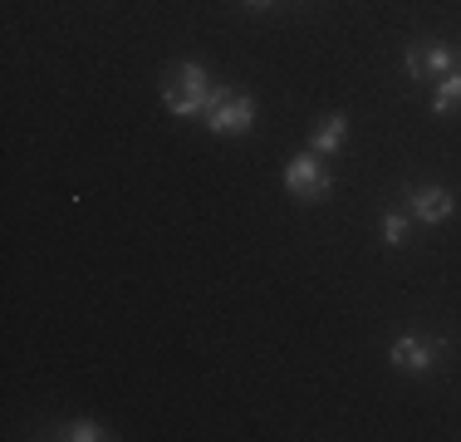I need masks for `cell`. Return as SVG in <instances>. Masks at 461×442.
<instances>
[{"label":"cell","mask_w":461,"mask_h":442,"mask_svg":"<svg viewBox=\"0 0 461 442\" xmlns=\"http://www.w3.org/2000/svg\"><path fill=\"white\" fill-rule=\"evenodd\" d=\"M226 94H230V88H221V84L206 79L202 64H177V69H172V79H167V88H162V98H167V108H172L177 118L212 114V108L221 104Z\"/></svg>","instance_id":"6da1fadb"},{"label":"cell","mask_w":461,"mask_h":442,"mask_svg":"<svg viewBox=\"0 0 461 442\" xmlns=\"http://www.w3.org/2000/svg\"><path fill=\"white\" fill-rule=\"evenodd\" d=\"M285 187H290V197H300V202H320V197H329L334 177L320 168V152H300V158H290V168H285Z\"/></svg>","instance_id":"7a4b0ae2"},{"label":"cell","mask_w":461,"mask_h":442,"mask_svg":"<svg viewBox=\"0 0 461 442\" xmlns=\"http://www.w3.org/2000/svg\"><path fill=\"white\" fill-rule=\"evenodd\" d=\"M250 124H256V98L250 94H226L221 104L206 114V128L221 133V138H236V133H250Z\"/></svg>","instance_id":"3957f363"},{"label":"cell","mask_w":461,"mask_h":442,"mask_svg":"<svg viewBox=\"0 0 461 442\" xmlns=\"http://www.w3.org/2000/svg\"><path fill=\"white\" fill-rule=\"evenodd\" d=\"M461 69V54L447 50V44H412L408 50V74L412 79H437L442 84L447 74Z\"/></svg>","instance_id":"277c9868"},{"label":"cell","mask_w":461,"mask_h":442,"mask_svg":"<svg viewBox=\"0 0 461 442\" xmlns=\"http://www.w3.org/2000/svg\"><path fill=\"white\" fill-rule=\"evenodd\" d=\"M388 359H393V369H402V373H427L432 369V345L417 339V335H402L398 345L388 349Z\"/></svg>","instance_id":"5b68a950"},{"label":"cell","mask_w":461,"mask_h":442,"mask_svg":"<svg viewBox=\"0 0 461 442\" xmlns=\"http://www.w3.org/2000/svg\"><path fill=\"white\" fill-rule=\"evenodd\" d=\"M412 212L422 216V221H447L452 216V192H447V187H412Z\"/></svg>","instance_id":"8992f818"},{"label":"cell","mask_w":461,"mask_h":442,"mask_svg":"<svg viewBox=\"0 0 461 442\" xmlns=\"http://www.w3.org/2000/svg\"><path fill=\"white\" fill-rule=\"evenodd\" d=\"M344 138H348V118H344V114H334V118H324V124L314 128L310 152H339V148H344Z\"/></svg>","instance_id":"52a82bcc"},{"label":"cell","mask_w":461,"mask_h":442,"mask_svg":"<svg viewBox=\"0 0 461 442\" xmlns=\"http://www.w3.org/2000/svg\"><path fill=\"white\" fill-rule=\"evenodd\" d=\"M452 108H461V69L447 74V79L437 84V94H432V114H452Z\"/></svg>","instance_id":"ba28073f"},{"label":"cell","mask_w":461,"mask_h":442,"mask_svg":"<svg viewBox=\"0 0 461 442\" xmlns=\"http://www.w3.org/2000/svg\"><path fill=\"white\" fill-rule=\"evenodd\" d=\"M378 231H383V246H402V241H408V216H398V212H383Z\"/></svg>","instance_id":"9c48e42d"},{"label":"cell","mask_w":461,"mask_h":442,"mask_svg":"<svg viewBox=\"0 0 461 442\" xmlns=\"http://www.w3.org/2000/svg\"><path fill=\"white\" fill-rule=\"evenodd\" d=\"M59 437H69V442H94V437H108V433H104L98 423H69Z\"/></svg>","instance_id":"30bf717a"},{"label":"cell","mask_w":461,"mask_h":442,"mask_svg":"<svg viewBox=\"0 0 461 442\" xmlns=\"http://www.w3.org/2000/svg\"><path fill=\"white\" fill-rule=\"evenodd\" d=\"M246 5H256V10H260V5H270V0H246Z\"/></svg>","instance_id":"8fae6325"}]
</instances>
